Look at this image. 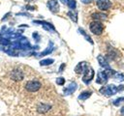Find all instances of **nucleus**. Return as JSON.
Here are the masks:
<instances>
[{
  "label": "nucleus",
  "mask_w": 124,
  "mask_h": 116,
  "mask_svg": "<svg viewBox=\"0 0 124 116\" xmlns=\"http://www.w3.org/2000/svg\"><path fill=\"white\" fill-rule=\"evenodd\" d=\"M120 90H124V86L123 85H120L119 87H116L115 85L113 84H109V85H106V86H103L101 89H100V93L106 97H110L114 94H116L118 91Z\"/></svg>",
  "instance_id": "f257e3e1"
},
{
  "label": "nucleus",
  "mask_w": 124,
  "mask_h": 116,
  "mask_svg": "<svg viewBox=\"0 0 124 116\" xmlns=\"http://www.w3.org/2000/svg\"><path fill=\"white\" fill-rule=\"evenodd\" d=\"M42 87V83L39 81V80H36V79H32V80H29L25 83L24 85V88L27 92L29 93H35V92H38Z\"/></svg>",
  "instance_id": "f03ea898"
},
{
  "label": "nucleus",
  "mask_w": 124,
  "mask_h": 116,
  "mask_svg": "<svg viewBox=\"0 0 124 116\" xmlns=\"http://www.w3.org/2000/svg\"><path fill=\"white\" fill-rule=\"evenodd\" d=\"M89 29H90V31L93 34H95V35H101L102 32H103V30H104V26H103V24L100 21H97L96 20V21H93V22L90 23Z\"/></svg>",
  "instance_id": "7ed1b4c3"
},
{
  "label": "nucleus",
  "mask_w": 124,
  "mask_h": 116,
  "mask_svg": "<svg viewBox=\"0 0 124 116\" xmlns=\"http://www.w3.org/2000/svg\"><path fill=\"white\" fill-rule=\"evenodd\" d=\"M23 76L24 74L20 69H14L10 72V78L14 81H20L23 79Z\"/></svg>",
  "instance_id": "20e7f679"
},
{
  "label": "nucleus",
  "mask_w": 124,
  "mask_h": 116,
  "mask_svg": "<svg viewBox=\"0 0 124 116\" xmlns=\"http://www.w3.org/2000/svg\"><path fill=\"white\" fill-rule=\"evenodd\" d=\"M84 74H83V77H82V81L85 83V84H88L91 80H92V78H93V76H94V70L92 69V68H87V70L83 72Z\"/></svg>",
  "instance_id": "39448f33"
},
{
  "label": "nucleus",
  "mask_w": 124,
  "mask_h": 116,
  "mask_svg": "<svg viewBox=\"0 0 124 116\" xmlns=\"http://www.w3.org/2000/svg\"><path fill=\"white\" fill-rule=\"evenodd\" d=\"M97 7L101 11H106L108 10L111 7V2L109 0H97Z\"/></svg>",
  "instance_id": "423d86ee"
},
{
  "label": "nucleus",
  "mask_w": 124,
  "mask_h": 116,
  "mask_svg": "<svg viewBox=\"0 0 124 116\" xmlns=\"http://www.w3.org/2000/svg\"><path fill=\"white\" fill-rule=\"evenodd\" d=\"M46 5H47V8L49 9V11L51 13H54V14L58 13V11H59V4H58L57 0H48Z\"/></svg>",
  "instance_id": "0eeeda50"
},
{
  "label": "nucleus",
  "mask_w": 124,
  "mask_h": 116,
  "mask_svg": "<svg viewBox=\"0 0 124 116\" xmlns=\"http://www.w3.org/2000/svg\"><path fill=\"white\" fill-rule=\"evenodd\" d=\"M77 88H78L77 83L76 82H71L66 88H64L63 93H64V95H71L77 90Z\"/></svg>",
  "instance_id": "6e6552de"
},
{
  "label": "nucleus",
  "mask_w": 124,
  "mask_h": 116,
  "mask_svg": "<svg viewBox=\"0 0 124 116\" xmlns=\"http://www.w3.org/2000/svg\"><path fill=\"white\" fill-rule=\"evenodd\" d=\"M87 63L86 62H79L77 66H76V68H75V72H77V73H82V72H84L86 70H87Z\"/></svg>",
  "instance_id": "1a4fd4ad"
},
{
  "label": "nucleus",
  "mask_w": 124,
  "mask_h": 116,
  "mask_svg": "<svg viewBox=\"0 0 124 116\" xmlns=\"http://www.w3.org/2000/svg\"><path fill=\"white\" fill-rule=\"evenodd\" d=\"M33 22L36 23V24H41V25H43V27H44L45 29L48 30V31H55V28H54L53 25H52L51 23H49V22L42 21V20H34Z\"/></svg>",
  "instance_id": "9d476101"
},
{
  "label": "nucleus",
  "mask_w": 124,
  "mask_h": 116,
  "mask_svg": "<svg viewBox=\"0 0 124 116\" xmlns=\"http://www.w3.org/2000/svg\"><path fill=\"white\" fill-rule=\"evenodd\" d=\"M97 59H98V62H99V64H100V66H101V67H103V68H107V69H109V65H108V63L107 62V60H106V58H105L104 56L99 55V56L97 57Z\"/></svg>",
  "instance_id": "9b49d317"
},
{
  "label": "nucleus",
  "mask_w": 124,
  "mask_h": 116,
  "mask_svg": "<svg viewBox=\"0 0 124 116\" xmlns=\"http://www.w3.org/2000/svg\"><path fill=\"white\" fill-rule=\"evenodd\" d=\"M92 18L97 20V21H100V20H105L107 18V15L105 14H102V13H94L92 14Z\"/></svg>",
  "instance_id": "f8f14e48"
},
{
  "label": "nucleus",
  "mask_w": 124,
  "mask_h": 116,
  "mask_svg": "<svg viewBox=\"0 0 124 116\" xmlns=\"http://www.w3.org/2000/svg\"><path fill=\"white\" fill-rule=\"evenodd\" d=\"M53 48H54V46H53V44H52L51 42H49L47 48H46V49H45L43 52H41L39 55H40V56H45V55H46V54H49V53H51V52H52Z\"/></svg>",
  "instance_id": "ddd939ff"
},
{
  "label": "nucleus",
  "mask_w": 124,
  "mask_h": 116,
  "mask_svg": "<svg viewBox=\"0 0 124 116\" xmlns=\"http://www.w3.org/2000/svg\"><path fill=\"white\" fill-rule=\"evenodd\" d=\"M91 94H92V92H91V91H84V92L80 93V95L78 96V100L85 101V100H87V99L91 96Z\"/></svg>",
  "instance_id": "4468645a"
},
{
  "label": "nucleus",
  "mask_w": 124,
  "mask_h": 116,
  "mask_svg": "<svg viewBox=\"0 0 124 116\" xmlns=\"http://www.w3.org/2000/svg\"><path fill=\"white\" fill-rule=\"evenodd\" d=\"M68 15H69V17H70L74 22H77V21H78V14H77L76 12L70 11V12H68Z\"/></svg>",
  "instance_id": "2eb2a0df"
},
{
  "label": "nucleus",
  "mask_w": 124,
  "mask_h": 116,
  "mask_svg": "<svg viewBox=\"0 0 124 116\" xmlns=\"http://www.w3.org/2000/svg\"><path fill=\"white\" fill-rule=\"evenodd\" d=\"M54 62L53 59H44L42 61H40V65L41 66H47V65H51Z\"/></svg>",
  "instance_id": "dca6fc26"
},
{
  "label": "nucleus",
  "mask_w": 124,
  "mask_h": 116,
  "mask_svg": "<svg viewBox=\"0 0 124 116\" xmlns=\"http://www.w3.org/2000/svg\"><path fill=\"white\" fill-rule=\"evenodd\" d=\"M78 32H79L81 35H83V36H84V38H85V39H86V40H87L91 44H93V41H92V40H91V38H90V37H89V36L84 32V30H82L81 28H78Z\"/></svg>",
  "instance_id": "f3484780"
},
{
  "label": "nucleus",
  "mask_w": 124,
  "mask_h": 116,
  "mask_svg": "<svg viewBox=\"0 0 124 116\" xmlns=\"http://www.w3.org/2000/svg\"><path fill=\"white\" fill-rule=\"evenodd\" d=\"M113 77H115L116 78V80H118V81H123L124 80V74L123 73H120V72H114V74H113Z\"/></svg>",
  "instance_id": "a211bd4d"
},
{
  "label": "nucleus",
  "mask_w": 124,
  "mask_h": 116,
  "mask_svg": "<svg viewBox=\"0 0 124 116\" xmlns=\"http://www.w3.org/2000/svg\"><path fill=\"white\" fill-rule=\"evenodd\" d=\"M68 6H69L70 9L74 10V9L76 8V6H77V2H76V0H69V1H68Z\"/></svg>",
  "instance_id": "6ab92c4d"
},
{
  "label": "nucleus",
  "mask_w": 124,
  "mask_h": 116,
  "mask_svg": "<svg viewBox=\"0 0 124 116\" xmlns=\"http://www.w3.org/2000/svg\"><path fill=\"white\" fill-rule=\"evenodd\" d=\"M124 102V97H120V98L116 99L115 101H113V102H112V103H113L114 105H116V106H117V105H119V104H120L121 102Z\"/></svg>",
  "instance_id": "aec40b11"
},
{
  "label": "nucleus",
  "mask_w": 124,
  "mask_h": 116,
  "mask_svg": "<svg viewBox=\"0 0 124 116\" xmlns=\"http://www.w3.org/2000/svg\"><path fill=\"white\" fill-rule=\"evenodd\" d=\"M56 83H57V85H64L65 78L64 77H57L56 78Z\"/></svg>",
  "instance_id": "412c9836"
},
{
  "label": "nucleus",
  "mask_w": 124,
  "mask_h": 116,
  "mask_svg": "<svg viewBox=\"0 0 124 116\" xmlns=\"http://www.w3.org/2000/svg\"><path fill=\"white\" fill-rule=\"evenodd\" d=\"M81 2H82V3H84V4H88V3L92 2V0H81Z\"/></svg>",
  "instance_id": "4be33fe9"
},
{
  "label": "nucleus",
  "mask_w": 124,
  "mask_h": 116,
  "mask_svg": "<svg viewBox=\"0 0 124 116\" xmlns=\"http://www.w3.org/2000/svg\"><path fill=\"white\" fill-rule=\"evenodd\" d=\"M68 1H69V0H60V2H61L62 4H68Z\"/></svg>",
  "instance_id": "5701e85b"
},
{
  "label": "nucleus",
  "mask_w": 124,
  "mask_h": 116,
  "mask_svg": "<svg viewBox=\"0 0 124 116\" xmlns=\"http://www.w3.org/2000/svg\"><path fill=\"white\" fill-rule=\"evenodd\" d=\"M120 112H121V114L124 116V106H122V107H121V109H120Z\"/></svg>",
  "instance_id": "b1692460"
},
{
  "label": "nucleus",
  "mask_w": 124,
  "mask_h": 116,
  "mask_svg": "<svg viewBox=\"0 0 124 116\" xmlns=\"http://www.w3.org/2000/svg\"><path fill=\"white\" fill-rule=\"evenodd\" d=\"M65 67V64H63V65H61V67H60V70H59V72H61V71H63V68Z\"/></svg>",
  "instance_id": "393cba45"
}]
</instances>
